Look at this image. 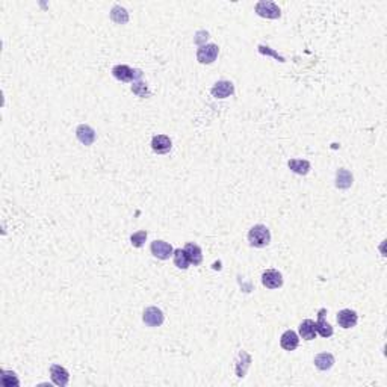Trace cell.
<instances>
[{
  "instance_id": "23",
  "label": "cell",
  "mask_w": 387,
  "mask_h": 387,
  "mask_svg": "<svg viewBox=\"0 0 387 387\" xmlns=\"http://www.w3.org/2000/svg\"><path fill=\"white\" fill-rule=\"evenodd\" d=\"M0 381L5 387H12V386H18L20 381L17 378V375L11 371H2V377H0Z\"/></svg>"
},
{
  "instance_id": "22",
  "label": "cell",
  "mask_w": 387,
  "mask_h": 387,
  "mask_svg": "<svg viewBox=\"0 0 387 387\" xmlns=\"http://www.w3.org/2000/svg\"><path fill=\"white\" fill-rule=\"evenodd\" d=\"M173 256H174V265L177 268H180V269H188L189 268L191 262L188 259V254L185 253V250L177 248V250H174Z\"/></svg>"
},
{
  "instance_id": "13",
  "label": "cell",
  "mask_w": 387,
  "mask_h": 387,
  "mask_svg": "<svg viewBox=\"0 0 387 387\" xmlns=\"http://www.w3.org/2000/svg\"><path fill=\"white\" fill-rule=\"evenodd\" d=\"M299 343V339H298V334L292 330H287L281 334V339H280V345L283 350L286 351H293Z\"/></svg>"
},
{
  "instance_id": "5",
  "label": "cell",
  "mask_w": 387,
  "mask_h": 387,
  "mask_svg": "<svg viewBox=\"0 0 387 387\" xmlns=\"http://www.w3.org/2000/svg\"><path fill=\"white\" fill-rule=\"evenodd\" d=\"M150 248H151V254L154 257H157V259H160V260L169 259V257L173 256V253H174V248L171 247L168 242H165V241H154V242H151Z\"/></svg>"
},
{
  "instance_id": "24",
  "label": "cell",
  "mask_w": 387,
  "mask_h": 387,
  "mask_svg": "<svg viewBox=\"0 0 387 387\" xmlns=\"http://www.w3.org/2000/svg\"><path fill=\"white\" fill-rule=\"evenodd\" d=\"M145 239H147V232H145V230H139V232H136V233H133V235L130 236V242H132V245L136 247V248H141V247L144 245Z\"/></svg>"
},
{
  "instance_id": "9",
  "label": "cell",
  "mask_w": 387,
  "mask_h": 387,
  "mask_svg": "<svg viewBox=\"0 0 387 387\" xmlns=\"http://www.w3.org/2000/svg\"><path fill=\"white\" fill-rule=\"evenodd\" d=\"M144 322L148 327H159L163 324V313L160 309L157 307H147L144 310V316H142Z\"/></svg>"
},
{
  "instance_id": "11",
  "label": "cell",
  "mask_w": 387,
  "mask_h": 387,
  "mask_svg": "<svg viewBox=\"0 0 387 387\" xmlns=\"http://www.w3.org/2000/svg\"><path fill=\"white\" fill-rule=\"evenodd\" d=\"M50 377H52V381L59 386V387H64L68 384V380H70V374L65 368H62L61 365H52L50 366Z\"/></svg>"
},
{
  "instance_id": "16",
  "label": "cell",
  "mask_w": 387,
  "mask_h": 387,
  "mask_svg": "<svg viewBox=\"0 0 387 387\" xmlns=\"http://www.w3.org/2000/svg\"><path fill=\"white\" fill-rule=\"evenodd\" d=\"M353 185V174L350 173L348 169H337L336 173V186L339 189H348Z\"/></svg>"
},
{
  "instance_id": "18",
  "label": "cell",
  "mask_w": 387,
  "mask_h": 387,
  "mask_svg": "<svg viewBox=\"0 0 387 387\" xmlns=\"http://www.w3.org/2000/svg\"><path fill=\"white\" fill-rule=\"evenodd\" d=\"M289 168L293 171L295 174L299 176H306L309 171H310V162L309 160H303V159H290L287 162Z\"/></svg>"
},
{
  "instance_id": "7",
  "label": "cell",
  "mask_w": 387,
  "mask_h": 387,
  "mask_svg": "<svg viewBox=\"0 0 387 387\" xmlns=\"http://www.w3.org/2000/svg\"><path fill=\"white\" fill-rule=\"evenodd\" d=\"M357 321H359V316L351 309H343L337 313V324L342 328H353L357 325Z\"/></svg>"
},
{
  "instance_id": "26",
  "label": "cell",
  "mask_w": 387,
  "mask_h": 387,
  "mask_svg": "<svg viewBox=\"0 0 387 387\" xmlns=\"http://www.w3.org/2000/svg\"><path fill=\"white\" fill-rule=\"evenodd\" d=\"M259 52H260V53H263V55H272V56H275V59H278L280 62H284V58L278 56V53L272 52V50H271L269 47H265V46H259Z\"/></svg>"
},
{
  "instance_id": "21",
  "label": "cell",
  "mask_w": 387,
  "mask_h": 387,
  "mask_svg": "<svg viewBox=\"0 0 387 387\" xmlns=\"http://www.w3.org/2000/svg\"><path fill=\"white\" fill-rule=\"evenodd\" d=\"M111 18L117 24H126L129 21V12L126 11V8H123L120 5H115L111 11Z\"/></svg>"
},
{
  "instance_id": "14",
  "label": "cell",
  "mask_w": 387,
  "mask_h": 387,
  "mask_svg": "<svg viewBox=\"0 0 387 387\" xmlns=\"http://www.w3.org/2000/svg\"><path fill=\"white\" fill-rule=\"evenodd\" d=\"M185 253L188 254V259H189V262L192 263V265H200L201 262H203V253H201V248L197 245V244H194V242H188L186 245H185Z\"/></svg>"
},
{
  "instance_id": "6",
  "label": "cell",
  "mask_w": 387,
  "mask_h": 387,
  "mask_svg": "<svg viewBox=\"0 0 387 387\" xmlns=\"http://www.w3.org/2000/svg\"><path fill=\"white\" fill-rule=\"evenodd\" d=\"M210 93H212L213 97H217V99H227L235 93V87H233V83L229 82V80H220V82H217L213 85Z\"/></svg>"
},
{
  "instance_id": "1",
  "label": "cell",
  "mask_w": 387,
  "mask_h": 387,
  "mask_svg": "<svg viewBox=\"0 0 387 387\" xmlns=\"http://www.w3.org/2000/svg\"><path fill=\"white\" fill-rule=\"evenodd\" d=\"M248 242L251 247H256V248H263V247L269 245V242H271L269 229L263 224H257V226L251 227V230L248 232Z\"/></svg>"
},
{
  "instance_id": "15",
  "label": "cell",
  "mask_w": 387,
  "mask_h": 387,
  "mask_svg": "<svg viewBox=\"0 0 387 387\" xmlns=\"http://www.w3.org/2000/svg\"><path fill=\"white\" fill-rule=\"evenodd\" d=\"M316 322L312 319H306L299 325V336L306 340H313L316 337Z\"/></svg>"
},
{
  "instance_id": "3",
  "label": "cell",
  "mask_w": 387,
  "mask_h": 387,
  "mask_svg": "<svg viewBox=\"0 0 387 387\" xmlns=\"http://www.w3.org/2000/svg\"><path fill=\"white\" fill-rule=\"evenodd\" d=\"M220 49L217 44H201L197 50V59L200 64H212L218 58Z\"/></svg>"
},
{
  "instance_id": "17",
  "label": "cell",
  "mask_w": 387,
  "mask_h": 387,
  "mask_svg": "<svg viewBox=\"0 0 387 387\" xmlns=\"http://www.w3.org/2000/svg\"><path fill=\"white\" fill-rule=\"evenodd\" d=\"M325 313H327V310L325 309H321L319 310V318H318V322H316V333L318 334H321L322 337H330V336H333V327L325 321Z\"/></svg>"
},
{
  "instance_id": "8",
  "label": "cell",
  "mask_w": 387,
  "mask_h": 387,
  "mask_svg": "<svg viewBox=\"0 0 387 387\" xmlns=\"http://www.w3.org/2000/svg\"><path fill=\"white\" fill-rule=\"evenodd\" d=\"M262 283L268 289H278L283 284V275L275 269H266L262 274Z\"/></svg>"
},
{
  "instance_id": "2",
  "label": "cell",
  "mask_w": 387,
  "mask_h": 387,
  "mask_svg": "<svg viewBox=\"0 0 387 387\" xmlns=\"http://www.w3.org/2000/svg\"><path fill=\"white\" fill-rule=\"evenodd\" d=\"M254 11L257 15H260L263 18H271V20L280 18L281 15L280 8L274 2H271V0H260V2H257L254 6Z\"/></svg>"
},
{
  "instance_id": "4",
  "label": "cell",
  "mask_w": 387,
  "mask_h": 387,
  "mask_svg": "<svg viewBox=\"0 0 387 387\" xmlns=\"http://www.w3.org/2000/svg\"><path fill=\"white\" fill-rule=\"evenodd\" d=\"M112 74L117 80L121 82H132L135 79H141L142 76L139 70H132L129 65H115L112 68Z\"/></svg>"
},
{
  "instance_id": "20",
  "label": "cell",
  "mask_w": 387,
  "mask_h": 387,
  "mask_svg": "<svg viewBox=\"0 0 387 387\" xmlns=\"http://www.w3.org/2000/svg\"><path fill=\"white\" fill-rule=\"evenodd\" d=\"M334 365V357L330 353H321L315 357V366L319 371H328Z\"/></svg>"
},
{
  "instance_id": "19",
  "label": "cell",
  "mask_w": 387,
  "mask_h": 387,
  "mask_svg": "<svg viewBox=\"0 0 387 387\" xmlns=\"http://www.w3.org/2000/svg\"><path fill=\"white\" fill-rule=\"evenodd\" d=\"M250 363H251V357H250L245 351H241V353L238 354V359H236V375H238L239 378H244V377H245V372H247Z\"/></svg>"
},
{
  "instance_id": "12",
  "label": "cell",
  "mask_w": 387,
  "mask_h": 387,
  "mask_svg": "<svg viewBox=\"0 0 387 387\" xmlns=\"http://www.w3.org/2000/svg\"><path fill=\"white\" fill-rule=\"evenodd\" d=\"M171 147H173V142H171V139L168 136H165V135H156L151 139V148L157 154L168 153L171 150Z\"/></svg>"
},
{
  "instance_id": "10",
  "label": "cell",
  "mask_w": 387,
  "mask_h": 387,
  "mask_svg": "<svg viewBox=\"0 0 387 387\" xmlns=\"http://www.w3.org/2000/svg\"><path fill=\"white\" fill-rule=\"evenodd\" d=\"M76 136L83 145H91L96 141V130L87 124H80L76 129Z\"/></svg>"
},
{
  "instance_id": "25",
  "label": "cell",
  "mask_w": 387,
  "mask_h": 387,
  "mask_svg": "<svg viewBox=\"0 0 387 387\" xmlns=\"http://www.w3.org/2000/svg\"><path fill=\"white\" fill-rule=\"evenodd\" d=\"M132 91H133L136 96H139V97L148 96V88L145 87V83H142V82H135L133 87H132Z\"/></svg>"
}]
</instances>
